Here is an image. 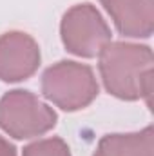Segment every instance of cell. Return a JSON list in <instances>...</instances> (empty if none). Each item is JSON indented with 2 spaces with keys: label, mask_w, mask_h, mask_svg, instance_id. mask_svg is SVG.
I'll return each mask as SVG.
<instances>
[{
  "label": "cell",
  "mask_w": 154,
  "mask_h": 156,
  "mask_svg": "<svg viewBox=\"0 0 154 156\" xmlns=\"http://www.w3.org/2000/svg\"><path fill=\"white\" fill-rule=\"evenodd\" d=\"M103 87L118 100H145L151 105L154 78L152 49L143 44L109 42L98 55Z\"/></svg>",
  "instance_id": "cell-1"
},
{
  "label": "cell",
  "mask_w": 154,
  "mask_h": 156,
  "mask_svg": "<svg viewBox=\"0 0 154 156\" xmlns=\"http://www.w3.org/2000/svg\"><path fill=\"white\" fill-rule=\"evenodd\" d=\"M100 93L93 67L75 60H60L42 75V94L62 111L75 113L89 107Z\"/></svg>",
  "instance_id": "cell-2"
},
{
  "label": "cell",
  "mask_w": 154,
  "mask_h": 156,
  "mask_svg": "<svg viewBox=\"0 0 154 156\" xmlns=\"http://www.w3.org/2000/svg\"><path fill=\"white\" fill-rule=\"evenodd\" d=\"M56 122V111L31 91L13 89L0 98V129L15 140L44 136Z\"/></svg>",
  "instance_id": "cell-3"
},
{
  "label": "cell",
  "mask_w": 154,
  "mask_h": 156,
  "mask_svg": "<svg viewBox=\"0 0 154 156\" xmlns=\"http://www.w3.org/2000/svg\"><path fill=\"white\" fill-rule=\"evenodd\" d=\"M111 27L91 2L69 7L60 22V38L67 53L80 58H96L100 51L113 42Z\"/></svg>",
  "instance_id": "cell-4"
},
{
  "label": "cell",
  "mask_w": 154,
  "mask_h": 156,
  "mask_svg": "<svg viewBox=\"0 0 154 156\" xmlns=\"http://www.w3.org/2000/svg\"><path fill=\"white\" fill-rule=\"evenodd\" d=\"M38 42L29 33L7 31L0 35V80L7 83L31 78L40 67Z\"/></svg>",
  "instance_id": "cell-5"
},
{
  "label": "cell",
  "mask_w": 154,
  "mask_h": 156,
  "mask_svg": "<svg viewBox=\"0 0 154 156\" xmlns=\"http://www.w3.org/2000/svg\"><path fill=\"white\" fill-rule=\"evenodd\" d=\"M114 27L127 38H149L154 31V0H100Z\"/></svg>",
  "instance_id": "cell-6"
},
{
  "label": "cell",
  "mask_w": 154,
  "mask_h": 156,
  "mask_svg": "<svg viewBox=\"0 0 154 156\" xmlns=\"http://www.w3.org/2000/svg\"><path fill=\"white\" fill-rule=\"evenodd\" d=\"M93 156H154V129L147 125L138 133L105 134Z\"/></svg>",
  "instance_id": "cell-7"
},
{
  "label": "cell",
  "mask_w": 154,
  "mask_h": 156,
  "mask_svg": "<svg viewBox=\"0 0 154 156\" xmlns=\"http://www.w3.org/2000/svg\"><path fill=\"white\" fill-rule=\"evenodd\" d=\"M22 156H71V149L60 136L37 140L24 147Z\"/></svg>",
  "instance_id": "cell-8"
},
{
  "label": "cell",
  "mask_w": 154,
  "mask_h": 156,
  "mask_svg": "<svg viewBox=\"0 0 154 156\" xmlns=\"http://www.w3.org/2000/svg\"><path fill=\"white\" fill-rule=\"evenodd\" d=\"M0 156H16V147L4 136H0Z\"/></svg>",
  "instance_id": "cell-9"
}]
</instances>
